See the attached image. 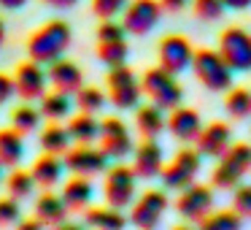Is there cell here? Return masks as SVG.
<instances>
[{"instance_id": "obj_1", "label": "cell", "mask_w": 251, "mask_h": 230, "mask_svg": "<svg viewBox=\"0 0 251 230\" xmlns=\"http://www.w3.org/2000/svg\"><path fill=\"white\" fill-rule=\"evenodd\" d=\"M71 38H73L71 25L62 22V19H51L27 38V57L41 62V65H49L68 52Z\"/></svg>"}, {"instance_id": "obj_40", "label": "cell", "mask_w": 251, "mask_h": 230, "mask_svg": "<svg viewBox=\"0 0 251 230\" xmlns=\"http://www.w3.org/2000/svg\"><path fill=\"white\" fill-rule=\"evenodd\" d=\"M14 92H17V87H14V79L6 76V73H0V106L6 103V100H11Z\"/></svg>"}, {"instance_id": "obj_4", "label": "cell", "mask_w": 251, "mask_h": 230, "mask_svg": "<svg viewBox=\"0 0 251 230\" xmlns=\"http://www.w3.org/2000/svg\"><path fill=\"white\" fill-rule=\"evenodd\" d=\"M251 171V146L249 144H232L227 152L219 157L216 168L211 173V184L219 190H235L240 181L246 179V173Z\"/></svg>"}, {"instance_id": "obj_13", "label": "cell", "mask_w": 251, "mask_h": 230, "mask_svg": "<svg viewBox=\"0 0 251 230\" xmlns=\"http://www.w3.org/2000/svg\"><path fill=\"white\" fill-rule=\"evenodd\" d=\"M100 149L108 154V160H125L135 149L130 127L119 116H108V119L100 122Z\"/></svg>"}, {"instance_id": "obj_16", "label": "cell", "mask_w": 251, "mask_h": 230, "mask_svg": "<svg viewBox=\"0 0 251 230\" xmlns=\"http://www.w3.org/2000/svg\"><path fill=\"white\" fill-rule=\"evenodd\" d=\"M202 127L205 125H202L200 114H197L195 109H189V106H176V109L170 111V116H168L170 136H173L176 141H181V144H197Z\"/></svg>"}, {"instance_id": "obj_15", "label": "cell", "mask_w": 251, "mask_h": 230, "mask_svg": "<svg viewBox=\"0 0 251 230\" xmlns=\"http://www.w3.org/2000/svg\"><path fill=\"white\" fill-rule=\"evenodd\" d=\"M46 84H49V73L35 60L22 62L14 73V87L22 100H41L46 95Z\"/></svg>"}, {"instance_id": "obj_39", "label": "cell", "mask_w": 251, "mask_h": 230, "mask_svg": "<svg viewBox=\"0 0 251 230\" xmlns=\"http://www.w3.org/2000/svg\"><path fill=\"white\" fill-rule=\"evenodd\" d=\"M19 222V201L17 198H0V228Z\"/></svg>"}, {"instance_id": "obj_42", "label": "cell", "mask_w": 251, "mask_h": 230, "mask_svg": "<svg viewBox=\"0 0 251 230\" xmlns=\"http://www.w3.org/2000/svg\"><path fill=\"white\" fill-rule=\"evenodd\" d=\"M46 225L41 222L38 217H30V219H19L17 222V230H44Z\"/></svg>"}, {"instance_id": "obj_20", "label": "cell", "mask_w": 251, "mask_h": 230, "mask_svg": "<svg viewBox=\"0 0 251 230\" xmlns=\"http://www.w3.org/2000/svg\"><path fill=\"white\" fill-rule=\"evenodd\" d=\"M65 160H62V154H49L46 152L44 157H38L33 163V168H30V173H33L35 184L44 187V190H51V187L60 184L62 173H65Z\"/></svg>"}, {"instance_id": "obj_41", "label": "cell", "mask_w": 251, "mask_h": 230, "mask_svg": "<svg viewBox=\"0 0 251 230\" xmlns=\"http://www.w3.org/2000/svg\"><path fill=\"white\" fill-rule=\"evenodd\" d=\"M159 3H162V11H168V14H178L189 6V0H159Z\"/></svg>"}, {"instance_id": "obj_38", "label": "cell", "mask_w": 251, "mask_h": 230, "mask_svg": "<svg viewBox=\"0 0 251 230\" xmlns=\"http://www.w3.org/2000/svg\"><path fill=\"white\" fill-rule=\"evenodd\" d=\"M127 30L122 22H114V19H103L98 28V41H125Z\"/></svg>"}, {"instance_id": "obj_18", "label": "cell", "mask_w": 251, "mask_h": 230, "mask_svg": "<svg viewBox=\"0 0 251 230\" xmlns=\"http://www.w3.org/2000/svg\"><path fill=\"white\" fill-rule=\"evenodd\" d=\"M46 73H49V84L57 89V92L76 95L78 89L84 87V71L76 65V62H71V60H62L60 57V60L49 62Z\"/></svg>"}, {"instance_id": "obj_26", "label": "cell", "mask_w": 251, "mask_h": 230, "mask_svg": "<svg viewBox=\"0 0 251 230\" xmlns=\"http://www.w3.org/2000/svg\"><path fill=\"white\" fill-rule=\"evenodd\" d=\"M71 144H73L71 130H68V125H60V122L46 125L44 133H41V146L49 154H65L71 149Z\"/></svg>"}, {"instance_id": "obj_47", "label": "cell", "mask_w": 251, "mask_h": 230, "mask_svg": "<svg viewBox=\"0 0 251 230\" xmlns=\"http://www.w3.org/2000/svg\"><path fill=\"white\" fill-rule=\"evenodd\" d=\"M3 41H6V25H3V19H0V46H3Z\"/></svg>"}, {"instance_id": "obj_12", "label": "cell", "mask_w": 251, "mask_h": 230, "mask_svg": "<svg viewBox=\"0 0 251 230\" xmlns=\"http://www.w3.org/2000/svg\"><path fill=\"white\" fill-rule=\"evenodd\" d=\"M213 206V190L205 184H189L184 190H178V198H176V211H178L181 219L186 222H200L202 217H208Z\"/></svg>"}, {"instance_id": "obj_48", "label": "cell", "mask_w": 251, "mask_h": 230, "mask_svg": "<svg viewBox=\"0 0 251 230\" xmlns=\"http://www.w3.org/2000/svg\"><path fill=\"white\" fill-rule=\"evenodd\" d=\"M173 230H195V228H189V225H176Z\"/></svg>"}, {"instance_id": "obj_36", "label": "cell", "mask_w": 251, "mask_h": 230, "mask_svg": "<svg viewBox=\"0 0 251 230\" xmlns=\"http://www.w3.org/2000/svg\"><path fill=\"white\" fill-rule=\"evenodd\" d=\"M127 8V0H92V11L100 19H114Z\"/></svg>"}, {"instance_id": "obj_45", "label": "cell", "mask_w": 251, "mask_h": 230, "mask_svg": "<svg viewBox=\"0 0 251 230\" xmlns=\"http://www.w3.org/2000/svg\"><path fill=\"white\" fill-rule=\"evenodd\" d=\"M227 3V8H232V11H243V8L251 6V0H224Z\"/></svg>"}, {"instance_id": "obj_28", "label": "cell", "mask_w": 251, "mask_h": 230, "mask_svg": "<svg viewBox=\"0 0 251 230\" xmlns=\"http://www.w3.org/2000/svg\"><path fill=\"white\" fill-rule=\"evenodd\" d=\"M68 130H71V138L76 144H95L100 138V122L95 119L92 114H78L68 122Z\"/></svg>"}, {"instance_id": "obj_46", "label": "cell", "mask_w": 251, "mask_h": 230, "mask_svg": "<svg viewBox=\"0 0 251 230\" xmlns=\"http://www.w3.org/2000/svg\"><path fill=\"white\" fill-rule=\"evenodd\" d=\"M51 230H84V225H78V222H60V225H54Z\"/></svg>"}, {"instance_id": "obj_6", "label": "cell", "mask_w": 251, "mask_h": 230, "mask_svg": "<svg viewBox=\"0 0 251 230\" xmlns=\"http://www.w3.org/2000/svg\"><path fill=\"white\" fill-rule=\"evenodd\" d=\"M200 168H202V154L192 146H184V149H178L176 157L162 168L159 179H162L165 190H184V187L195 184Z\"/></svg>"}, {"instance_id": "obj_23", "label": "cell", "mask_w": 251, "mask_h": 230, "mask_svg": "<svg viewBox=\"0 0 251 230\" xmlns=\"http://www.w3.org/2000/svg\"><path fill=\"white\" fill-rule=\"evenodd\" d=\"M84 219L95 230H125L127 228V219L122 214V208H114L108 203L105 206H89L84 211Z\"/></svg>"}, {"instance_id": "obj_17", "label": "cell", "mask_w": 251, "mask_h": 230, "mask_svg": "<svg viewBox=\"0 0 251 230\" xmlns=\"http://www.w3.org/2000/svg\"><path fill=\"white\" fill-rule=\"evenodd\" d=\"M132 168H135L138 179H157L165 168L162 160V146L157 138H143L141 146L132 149Z\"/></svg>"}, {"instance_id": "obj_37", "label": "cell", "mask_w": 251, "mask_h": 230, "mask_svg": "<svg viewBox=\"0 0 251 230\" xmlns=\"http://www.w3.org/2000/svg\"><path fill=\"white\" fill-rule=\"evenodd\" d=\"M232 208L243 219H251V184H238L232 195Z\"/></svg>"}, {"instance_id": "obj_11", "label": "cell", "mask_w": 251, "mask_h": 230, "mask_svg": "<svg viewBox=\"0 0 251 230\" xmlns=\"http://www.w3.org/2000/svg\"><path fill=\"white\" fill-rule=\"evenodd\" d=\"M65 168L76 176H98L108 171V154L103 149H95L89 144H78V146H71L65 154Z\"/></svg>"}, {"instance_id": "obj_14", "label": "cell", "mask_w": 251, "mask_h": 230, "mask_svg": "<svg viewBox=\"0 0 251 230\" xmlns=\"http://www.w3.org/2000/svg\"><path fill=\"white\" fill-rule=\"evenodd\" d=\"M159 55V65L170 73H184L186 68H192V60H195V49H192L189 38L184 35H165L157 46Z\"/></svg>"}, {"instance_id": "obj_3", "label": "cell", "mask_w": 251, "mask_h": 230, "mask_svg": "<svg viewBox=\"0 0 251 230\" xmlns=\"http://www.w3.org/2000/svg\"><path fill=\"white\" fill-rule=\"evenodd\" d=\"M192 71H195L197 82L211 92H224L232 87V68L227 65L219 49H195Z\"/></svg>"}, {"instance_id": "obj_7", "label": "cell", "mask_w": 251, "mask_h": 230, "mask_svg": "<svg viewBox=\"0 0 251 230\" xmlns=\"http://www.w3.org/2000/svg\"><path fill=\"white\" fill-rule=\"evenodd\" d=\"M108 82V100L111 106H116L119 111H130V109H138V100H141V82H138L135 71L127 65H116L108 71L105 76Z\"/></svg>"}, {"instance_id": "obj_9", "label": "cell", "mask_w": 251, "mask_h": 230, "mask_svg": "<svg viewBox=\"0 0 251 230\" xmlns=\"http://www.w3.org/2000/svg\"><path fill=\"white\" fill-rule=\"evenodd\" d=\"M219 52L232 71H251V33L243 28H227L219 35Z\"/></svg>"}, {"instance_id": "obj_10", "label": "cell", "mask_w": 251, "mask_h": 230, "mask_svg": "<svg viewBox=\"0 0 251 230\" xmlns=\"http://www.w3.org/2000/svg\"><path fill=\"white\" fill-rule=\"evenodd\" d=\"M168 195L162 190H146L141 198H135L130 211V222L138 230H157L162 222L165 211H168Z\"/></svg>"}, {"instance_id": "obj_33", "label": "cell", "mask_w": 251, "mask_h": 230, "mask_svg": "<svg viewBox=\"0 0 251 230\" xmlns=\"http://www.w3.org/2000/svg\"><path fill=\"white\" fill-rule=\"evenodd\" d=\"M105 100H108V92H103L100 87H81L76 92V100H73V103H76L78 111H84V114H95V111H100L105 106Z\"/></svg>"}, {"instance_id": "obj_2", "label": "cell", "mask_w": 251, "mask_h": 230, "mask_svg": "<svg viewBox=\"0 0 251 230\" xmlns=\"http://www.w3.org/2000/svg\"><path fill=\"white\" fill-rule=\"evenodd\" d=\"M141 89L154 106H159L162 111H173L176 106L184 103V87L178 84L176 73L165 71L162 65L149 68L141 79Z\"/></svg>"}, {"instance_id": "obj_32", "label": "cell", "mask_w": 251, "mask_h": 230, "mask_svg": "<svg viewBox=\"0 0 251 230\" xmlns=\"http://www.w3.org/2000/svg\"><path fill=\"white\" fill-rule=\"evenodd\" d=\"M41 119H44V114H41V109H35V106H19V109L11 114L14 130H19L22 136L38 130V127H41Z\"/></svg>"}, {"instance_id": "obj_29", "label": "cell", "mask_w": 251, "mask_h": 230, "mask_svg": "<svg viewBox=\"0 0 251 230\" xmlns=\"http://www.w3.org/2000/svg\"><path fill=\"white\" fill-rule=\"evenodd\" d=\"M224 111L232 119H249L251 116V89H246V87L229 89L227 98H224Z\"/></svg>"}, {"instance_id": "obj_44", "label": "cell", "mask_w": 251, "mask_h": 230, "mask_svg": "<svg viewBox=\"0 0 251 230\" xmlns=\"http://www.w3.org/2000/svg\"><path fill=\"white\" fill-rule=\"evenodd\" d=\"M27 0H0V8H6V11H17V8H22Z\"/></svg>"}, {"instance_id": "obj_8", "label": "cell", "mask_w": 251, "mask_h": 230, "mask_svg": "<svg viewBox=\"0 0 251 230\" xmlns=\"http://www.w3.org/2000/svg\"><path fill=\"white\" fill-rule=\"evenodd\" d=\"M162 19V3L159 0H130L122 11V25L127 35H149Z\"/></svg>"}, {"instance_id": "obj_31", "label": "cell", "mask_w": 251, "mask_h": 230, "mask_svg": "<svg viewBox=\"0 0 251 230\" xmlns=\"http://www.w3.org/2000/svg\"><path fill=\"white\" fill-rule=\"evenodd\" d=\"M127 55H130L127 41H98V57H100V62H105L108 68L125 65Z\"/></svg>"}, {"instance_id": "obj_24", "label": "cell", "mask_w": 251, "mask_h": 230, "mask_svg": "<svg viewBox=\"0 0 251 230\" xmlns=\"http://www.w3.org/2000/svg\"><path fill=\"white\" fill-rule=\"evenodd\" d=\"M25 157V136L14 127L0 130V165L3 168H17Z\"/></svg>"}, {"instance_id": "obj_34", "label": "cell", "mask_w": 251, "mask_h": 230, "mask_svg": "<svg viewBox=\"0 0 251 230\" xmlns=\"http://www.w3.org/2000/svg\"><path fill=\"white\" fill-rule=\"evenodd\" d=\"M6 187H8V195H11V198L25 201V198L33 195L35 179H33V173H30V171H14V173L6 179Z\"/></svg>"}, {"instance_id": "obj_21", "label": "cell", "mask_w": 251, "mask_h": 230, "mask_svg": "<svg viewBox=\"0 0 251 230\" xmlns=\"http://www.w3.org/2000/svg\"><path fill=\"white\" fill-rule=\"evenodd\" d=\"M92 195H95V187L89 181V176H76L65 181L62 187V201L71 211H87L89 203H92Z\"/></svg>"}, {"instance_id": "obj_43", "label": "cell", "mask_w": 251, "mask_h": 230, "mask_svg": "<svg viewBox=\"0 0 251 230\" xmlns=\"http://www.w3.org/2000/svg\"><path fill=\"white\" fill-rule=\"evenodd\" d=\"M41 3H46V6H51V8H73L78 0H41Z\"/></svg>"}, {"instance_id": "obj_5", "label": "cell", "mask_w": 251, "mask_h": 230, "mask_svg": "<svg viewBox=\"0 0 251 230\" xmlns=\"http://www.w3.org/2000/svg\"><path fill=\"white\" fill-rule=\"evenodd\" d=\"M135 190H138V173L132 165L116 163L105 171V181H103V195L105 203L114 208H127L135 203Z\"/></svg>"}, {"instance_id": "obj_22", "label": "cell", "mask_w": 251, "mask_h": 230, "mask_svg": "<svg viewBox=\"0 0 251 230\" xmlns=\"http://www.w3.org/2000/svg\"><path fill=\"white\" fill-rule=\"evenodd\" d=\"M71 208L65 206L62 195H54V192H44V195L35 201V217L46 225V228H54V225L65 222Z\"/></svg>"}, {"instance_id": "obj_30", "label": "cell", "mask_w": 251, "mask_h": 230, "mask_svg": "<svg viewBox=\"0 0 251 230\" xmlns=\"http://www.w3.org/2000/svg\"><path fill=\"white\" fill-rule=\"evenodd\" d=\"M243 228V217L238 211H216V214H208L197 222V230H240Z\"/></svg>"}, {"instance_id": "obj_35", "label": "cell", "mask_w": 251, "mask_h": 230, "mask_svg": "<svg viewBox=\"0 0 251 230\" xmlns=\"http://www.w3.org/2000/svg\"><path fill=\"white\" fill-rule=\"evenodd\" d=\"M192 8H195V17L202 22H216L224 17L227 11V3L224 0H192Z\"/></svg>"}, {"instance_id": "obj_19", "label": "cell", "mask_w": 251, "mask_h": 230, "mask_svg": "<svg viewBox=\"0 0 251 230\" xmlns=\"http://www.w3.org/2000/svg\"><path fill=\"white\" fill-rule=\"evenodd\" d=\"M232 146V127L224 122H211L208 127H202L200 138H197V152L202 157H222L227 149Z\"/></svg>"}, {"instance_id": "obj_49", "label": "cell", "mask_w": 251, "mask_h": 230, "mask_svg": "<svg viewBox=\"0 0 251 230\" xmlns=\"http://www.w3.org/2000/svg\"><path fill=\"white\" fill-rule=\"evenodd\" d=\"M0 181H3V165H0Z\"/></svg>"}, {"instance_id": "obj_25", "label": "cell", "mask_w": 251, "mask_h": 230, "mask_svg": "<svg viewBox=\"0 0 251 230\" xmlns=\"http://www.w3.org/2000/svg\"><path fill=\"white\" fill-rule=\"evenodd\" d=\"M165 125H168V119H165L159 106L149 103L135 109V130L141 133V138H157L165 130Z\"/></svg>"}, {"instance_id": "obj_27", "label": "cell", "mask_w": 251, "mask_h": 230, "mask_svg": "<svg viewBox=\"0 0 251 230\" xmlns=\"http://www.w3.org/2000/svg\"><path fill=\"white\" fill-rule=\"evenodd\" d=\"M71 109H73V95H65V92H46L41 98V114L46 116L49 122H62L71 116Z\"/></svg>"}]
</instances>
